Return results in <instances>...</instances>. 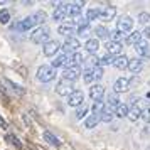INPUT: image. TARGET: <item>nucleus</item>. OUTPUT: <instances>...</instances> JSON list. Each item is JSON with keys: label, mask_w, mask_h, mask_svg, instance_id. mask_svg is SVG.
Returning <instances> with one entry per match:
<instances>
[{"label": "nucleus", "mask_w": 150, "mask_h": 150, "mask_svg": "<svg viewBox=\"0 0 150 150\" xmlns=\"http://www.w3.org/2000/svg\"><path fill=\"white\" fill-rule=\"evenodd\" d=\"M49 34H51V30H49L46 25H41V27H37L34 32L30 34V41L34 42V44H47Z\"/></svg>", "instance_id": "f257e3e1"}, {"label": "nucleus", "mask_w": 150, "mask_h": 150, "mask_svg": "<svg viewBox=\"0 0 150 150\" xmlns=\"http://www.w3.org/2000/svg\"><path fill=\"white\" fill-rule=\"evenodd\" d=\"M54 78H56V69L52 66H49V64L39 66V69H37V79L41 83H49V81H52Z\"/></svg>", "instance_id": "f03ea898"}, {"label": "nucleus", "mask_w": 150, "mask_h": 150, "mask_svg": "<svg viewBox=\"0 0 150 150\" xmlns=\"http://www.w3.org/2000/svg\"><path fill=\"white\" fill-rule=\"evenodd\" d=\"M35 24V19H34V14L29 15V17H25V19H22V21H19L17 24H14L12 25V29L14 30H17V32H27V30H30V29L34 27Z\"/></svg>", "instance_id": "7ed1b4c3"}, {"label": "nucleus", "mask_w": 150, "mask_h": 150, "mask_svg": "<svg viewBox=\"0 0 150 150\" xmlns=\"http://www.w3.org/2000/svg\"><path fill=\"white\" fill-rule=\"evenodd\" d=\"M79 47H81V44H79V41H78L76 37H68V39L64 41L61 49L64 51V54H74V52H78Z\"/></svg>", "instance_id": "20e7f679"}, {"label": "nucleus", "mask_w": 150, "mask_h": 150, "mask_svg": "<svg viewBox=\"0 0 150 150\" xmlns=\"http://www.w3.org/2000/svg\"><path fill=\"white\" fill-rule=\"evenodd\" d=\"M133 29V19L125 15V17H120V21L116 22V30L122 32V34H127Z\"/></svg>", "instance_id": "39448f33"}, {"label": "nucleus", "mask_w": 150, "mask_h": 150, "mask_svg": "<svg viewBox=\"0 0 150 150\" xmlns=\"http://www.w3.org/2000/svg\"><path fill=\"white\" fill-rule=\"evenodd\" d=\"M84 101V93L79 91V89H74L71 95L68 96V105L69 106H76V108H79Z\"/></svg>", "instance_id": "423d86ee"}, {"label": "nucleus", "mask_w": 150, "mask_h": 150, "mask_svg": "<svg viewBox=\"0 0 150 150\" xmlns=\"http://www.w3.org/2000/svg\"><path fill=\"white\" fill-rule=\"evenodd\" d=\"M81 76V68L79 66H69L62 71V79H66V81H74Z\"/></svg>", "instance_id": "0eeeda50"}, {"label": "nucleus", "mask_w": 150, "mask_h": 150, "mask_svg": "<svg viewBox=\"0 0 150 150\" xmlns=\"http://www.w3.org/2000/svg\"><path fill=\"white\" fill-rule=\"evenodd\" d=\"M74 89L71 86V81H66V79H61V81L56 84V93L59 96H69Z\"/></svg>", "instance_id": "6e6552de"}, {"label": "nucleus", "mask_w": 150, "mask_h": 150, "mask_svg": "<svg viewBox=\"0 0 150 150\" xmlns=\"http://www.w3.org/2000/svg\"><path fill=\"white\" fill-rule=\"evenodd\" d=\"M59 49H61V42L59 41H49L47 44H44L42 52H44V56H47V57H52V56H56V52Z\"/></svg>", "instance_id": "1a4fd4ad"}, {"label": "nucleus", "mask_w": 150, "mask_h": 150, "mask_svg": "<svg viewBox=\"0 0 150 150\" xmlns=\"http://www.w3.org/2000/svg\"><path fill=\"white\" fill-rule=\"evenodd\" d=\"M130 88V79L128 78H118L113 84V93H123V91H127Z\"/></svg>", "instance_id": "9d476101"}, {"label": "nucleus", "mask_w": 150, "mask_h": 150, "mask_svg": "<svg viewBox=\"0 0 150 150\" xmlns=\"http://www.w3.org/2000/svg\"><path fill=\"white\" fill-rule=\"evenodd\" d=\"M83 8V2H71V4H66V12H68L69 17H78L81 14Z\"/></svg>", "instance_id": "9b49d317"}, {"label": "nucleus", "mask_w": 150, "mask_h": 150, "mask_svg": "<svg viewBox=\"0 0 150 150\" xmlns=\"http://www.w3.org/2000/svg\"><path fill=\"white\" fill-rule=\"evenodd\" d=\"M103 95H105V88H103L101 84H93V86L89 88V96H91L95 101H101Z\"/></svg>", "instance_id": "f8f14e48"}, {"label": "nucleus", "mask_w": 150, "mask_h": 150, "mask_svg": "<svg viewBox=\"0 0 150 150\" xmlns=\"http://www.w3.org/2000/svg\"><path fill=\"white\" fill-rule=\"evenodd\" d=\"M68 17V12H66V4H59L57 7L54 8V12H52V19L57 22H61L64 21Z\"/></svg>", "instance_id": "ddd939ff"}, {"label": "nucleus", "mask_w": 150, "mask_h": 150, "mask_svg": "<svg viewBox=\"0 0 150 150\" xmlns=\"http://www.w3.org/2000/svg\"><path fill=\"white\" fill-rule=\"evenodd\" d=\"M84 49L88 51L89 54H96V52H98V49H100V41H98L96 37H91V39H88V41H86Z\"/></svg>", "instance_id": "4468645a"}, {"label": "nucleus", "mask_w": 150, "mask_h": 150, "mask_svg": "<svg viewBox=\"0 0 150 150\" xmlns=\"http://www.w3.org/2000/svg\"><path fill=\"white\" fill-rule=\"evenodd\" d=\"M57 32L61 35H66V37H73L71 34H74V24L73 22H68V24H61Z\"/></svg>", "instance_id": "2eb2a0df"}, {"label": "nucleus", "mask_w": 150, "mask_h": 150, "mask_svg": "<svg viewBox=\"0 0 150 150\" xmlns=\"http://www.w3.org/2000/svg\"><path fill=\"white\" fill-rule=\"evenodd\" d=\"M68 64H69V54H61V56H57L54 61H52V68H61V66H64V69L68 68Z\"/></svg>", "instance_id": "dca6fc26"}, {"label": "nucleus", "mask_w": 150, "mask_h": 150, "mask_svg": "<svg viewBox=\"0 0 150 150\" xmlns=\"http://www.w3.org/2000/svg\"><path fill=\"white\" fill-rule=\"evenodd\" d=\"M142 68H143V61L140 59V57H135V59H130V61H128V69L133 73V74L140 73Z\"/></svg>", "instance_id": "f3484780"}, {"label": "nucleus", "mask_w": 150, "mask_h": 150, "mask_svg": "<svg viewBox=\"0 0 150 150\" xmlns=\"http://www.w3.org/2000/svg\"><path fill=\"white\" fill-rule=\"evenodd\" d=\"M44 140L49 143V145H52V147H61V140L54 135V133H51V132H44Z\"/></svg>", "instance_id": "a211bd4d"}, {"label": "nucleus", "mask_w": 150, "mask_h": 150, "mask_svg": "<svg viewBox=\"0 0 150 150\" xmlns=\"http://www.w3.org/2000/svg\"><path fill=\"white\" fill-rule=\"evenodd\" d=\"M140 41H142V32L140 30H133L132 34L127 35V44H130V46H137Z\"/></svg>", "instance_id": "6ab92c4d"}, {"label": "nucleus", "mask_w": 150, "mask_h": 150, "mask_svg": "<svg viewBox=\"0 0 150 150\" xmlns=\"http://www.w3.org/2000/svg\"><path fill=\"white\" fill-rule=\"evenodd\" d=\"M113 116H115V113H113V110L110 108V106H105L103 108V111L100 113V120L105 123H110L111 120H113Z\"/></svg>", "instance_id": "aec40b11"}, {"label": "nucleus", "mask_w": 150, "mask_h": 150, "mask_svg": "<svg viewBox=\"0 0 150 150\" xmlns=\"http://www.w3.org/2000/svg\"><path fill=\"white\" fill-rule=\"evenodd\" d=\"M105 47L108 51V54L113 56V54H118V52L122 51V44H120V42H115V41H108Z\"/></svg>", "instance_id": "412c9836"}, {"label": "nucleus", "mask_w": 150, "mask_h": 150, "mask_svg": "<svg viewBox=\"0 0 150 150\" xmlns=\"http://www.w3.org/2000/svg\"><path fill=\"white\" fill-rule=\"evenodd\" d=\"M115 14H116V8L113 5H108V7H105L101 10V19L103 21H111L115 17Z\"/></svg>", "instance_id": "4be33fe9"}, {"label": "nucleus", "mask_w": 150, "mask_h": 150, "mask_svg": "<svg viewBox=\"0 0 150 150\" xmlns=\"http://www.w3.org/2000/svg\"><path fill=\"white\" fill-rule=\"evenodd\" d=\"M128 57L123 54V56H118V57H115V62H113V66L118 69H125V68H128Z\"/></svg>", "instance_id": "5701e85b"}, {"label": "nucleus", "mask_w": 150, "mask_h": 150, "mask_svg": "<svg viewBox=\"0 0 150 150\" xmlns=\"http://www.w3.org/2000/svg\"><path fill=\"white\" fill-rule=\"evenodd\" d=\"M127 118H128L130 122H137L138 118H142V108H140V106H133V108H130Z\"/></svg>", "instance_id": "b1692460"}, {"label": "nucleus", "mask_w": 150, "mask_h": 150, "mask_svg": "<svg viewBox=\"0 0 150 150\" xmlns=\"http://www.w3.org/2000/svg\"><path fill=\"white\" fill-rule=\"evenodd\" d=\"M135 51H137V54H138V56L145 57V56H149V44H147L145 41H140L135 46Z\"/></svg>", "instance_id": "393cba45"}, {"label": "nucleus", "mask_w": 150, "mask_h": 150, "mask_svg": "<svg viewBox=\"0 0 150 150\" xmlns=\"http://www.w3.org/2000/svg\"><path fill=\"white\" fill-rule=\"evenodd\" d=\"M128 111H130V106H128V105L120 103V105L115 108V115L118 116V118H123V116H128Z\"/></svg>", "instance_id": "a878e982"}, {"label": "nucleus", "mask_w": 150, "mask_h": 150, "mask_svg": "<svg viewBox=\"0 0 150 150\" xmlns=\"http://www.w3.org/2000/svg\"><path fill=\"white\" fill-rule=\"evenodd\" d=\"M93 32L96 34V39H108V35H110V30L105 25H96V29Z\"/></svg>", "instance_id": "bb28decb"}, {"label": "nucleus", "mask_w": 150, "mask_h": 150, "mask_svg": "<svg viewBox=\"0 0 150 150\" xmlns=\"http://www.w3.org/2000/svg\"><path fill=\"white\" fill-rule=\"evenodd\" d=\"M100 122H101V120H100V115H89L88 118L84 120V127H86V128H95Z\"/></svg>", "instance_id": "cd10ccee"}, {"label": "nucleus", "mask_w": 150, "mask_h": 150, "mask_svg": "<svg viewBox=\"0 0 150 150\" xmlns=\"http://www.w3.org/2000/svg\"><path fill=\"white\" fill-rule=\"evenodd\" d=\"M101 17V10L100 8H88V12H86V21L91 22V21H96V19H100Z\"/></svg>", "instance_id": "c85d7f7f"}, {"label": "nucleus", "mask_w": 150, "mask_h": 150, "mask_svg": "<svg viewBox=\"0 0 150 150\" xmlns=\"http://www.w3.org/2000/svg\"><path fill=\"white\" fill-rule=\"evenodd\" d=\"M106 103H108V106H110V108H116V106L120 105L118 95H116V93H110V95L106 96Z\"/></svg>", "instance_id": "c756f323"}, {"label": "nucleus", "mask_w": 150, "mask_h": 150, "mask_svg": "<svg viewBox=\"0 0 150 150\" xmlns=\"http://www.w3.org/2000/svg\"><path fill=\"white\" fill-rule=\"evenodd\" d=\"M5 83H7L8 86H10V88L14 89V91H15V93H17V95H24V93H25V89L22 88L21 84H17V83L10 81V79H5Z\"/></svg>", "instance_id": "7c9ffc66"}, {"label": "nucleus", "mask_w": 150, "mask_h": 150, "mask_svg": "<svg viewBox=\"0 0 150 150\" xmlns=\"http://www.w3.org/2000/svg\"><path fill=\"white\" fill-rule=\"evenodd\" d=\"M5 140L10 142L14 147H17V149H22V143L19 142V138H17L15 135H12V133H7V135H5Z\"/></svg>", "instance_id": "2f4dec72"}, {"label": "nucleus", "mask_w": 150, "mask_h": 150, "mask_svg": "<svg viewBox=\"0 0 150 150\" xmlns=\"http://www.w3.org/2000/svg\"><path fill=\"white\" fill-rule=\"evenodd\" d=\"M113 62H115V57L111 54H106V56H103V57H100V66H110Z\"/></svg>", "instance_id": "473e14b6"}, {"label": "nucleus", "mask_w": 150, "mask_h": 150, "mask_svg": "<svg viewBox=\"0 0 150 150\" xmlns=\"http://www.w3.org/2000/svg\"><path fill=\"white\" fill-rule=\"evenodd\" d=\"M10 21V12H8V8H2L0 10V24H8Z\"/></svg>", "instance_id": "72a5a7b5"}, {"label": "nucleus", "mask_w": 150, "mask_h": 150, "mask_svg": "<svg viewBox=\"0 0 150 150\" xmlns=\"http://www.w3.org/2000/svg\"><path fill=\"white\" fill-rule=\"evenodd\" d=\"M34 19L37 24H44V22L47 21V14L46 12H42V10H39V12H35L34 14Z\"/></svg>", "instance_id": "f704fd0d"}, {"label": "nucleus", "mask_w": 150, "mask_h": 150, "mask_svg": "<svg viewBox=\"0 0 150 150\" xmlns=\"http://www.w3.org/2000/svg\"><path fill=\"white\" fill-rule=\"evenodd\" d=\"M91 71H93V78H95L96 81H100V79L103 78V74H105V73H103V68H101V66L91 68Z\"/></svg>", "instance_id": "c9c22d12"}, {"label": "nucleus", "mask_w": 150, "mask_h": 150, "mask_svg": "<svg viewBox=\"0 0 150 150\" xmlns=\"http://www.w3.org/2000/svg\"><path fill=\"white\" fill-rule=\"evenodd\" d=\"M78 34L81 35V37H88L89 34H91V27L88 25H81V27H78Z\"/></svg>", "instance_id": "e433bc0d"}, {"label": "nucleus", "mask_w": 150, "mask_h": 150, "mask_svg": "<svg viewBox=\"0 0 150 150\" xmlns=\"http://www.w3.org/2000/svg\"><path fill=\"white\" fill-rule=\"evenodd\" d=\"M103 108H105V106H103V101H95L93 103V106H91L93 115H100V113L103 111Z\"/></svg>", "instance_id": "4c0bfd02"}, {"label": "nucleus", "mask_w": 150, "mask_h": 150, "mask_svg": "<svg viewBox=\"0 0 150 150\" xmlns=\"http://www.w3.org/2000/svg\"><path fill=\"white\" fill-rule=\"evenodd\" d=\"M86 113H88V106H84V105H83V106H79V108L76 110V118H78V120H81V118L86 116Z\"/></svg>", "instance_id": "58836bf2"}, {"label": "nucleus", "mask_w": 150, "mask_h": 150, "mask_svg": "<svg viewBox=\"0 0 150 150\" xmlns=\"http://www.w3.org/2000/svg\"><path fill=\"white\" fill-rule=\"evenodd\" d=\"M83 79L86 83H91L95 78H93V71H91V68H88V69H84V73H83Z\"/></svg>", "instance_id": "ea45409f"}, {"label": "nucleus", "mask_w": 150, "mask_h": 150, "mask_svg": "<svg viewBox=\"0 0 150 150\" xmlns=\"http://www.w3.org/2000/svg\"><path fill=\"white\" fill-rule=\"evenodd\" d=\"M149 21H150L149 12H140V14H138V22H140V24H147Z\"/></svg>", "instance_id": "a19ab883"}, {"label": "nucleus", "mask_w": 150, "mask_h": 150, "mask_svg": "<svg viewBox=\"0 0 150 150\" xmlns=\"http://www.w3.org/2000/svg\"><path fill=\"white\" fill-rule=\"evenodd\" d=\"M110 37H111V41L120 42L122 41V37H123V34L122 32H118V30H113V32H110Z\"/></svg>", "instance_id": "79ce46f5"}, {"label": "nucleus", "mask_w": 150, "mask_h": 150, "mask_svg": "<svg viewBox=\"0 0 150 150\" xmlns=\"http://www.w3.org/2000/svg\"><path fill=\"white\" fill-rule=\"evenodd\" d=\"M142 118H143L147 123H150V108H147L145 111H142Z\"/></svg>", "instance_id": "37998d69"}, {"label": "nucleus", "mask_w": 150, "mask_h": 150, "mask_svg": "<svg viewBox=\"0 0 150 150\" xmlns=\"http://www.w3.org/2000/svg\"><path fill=\"white\" fill-rule=\"evenodd\" d=\"M0 127H2V128H7V122L2 118V115H0Z\"/></svg>", "instance_id": "c03bdc74"}, {"label": "nucleus", "mask_w": 150, "mask_h": 150, "mask_svg": "<svg viewBox=\"0 0 150 150\" xmlns=\"http://www.w3.org/2000/svg\"><path fill=\"white\" fill-rule=\"evenodd\" d=\"M142 35H145V37L149 39V37H150V27H147V29H145V30L142 32Z\"/></svg>", "instance_id": "a18cd8bd"}]
</instances>
